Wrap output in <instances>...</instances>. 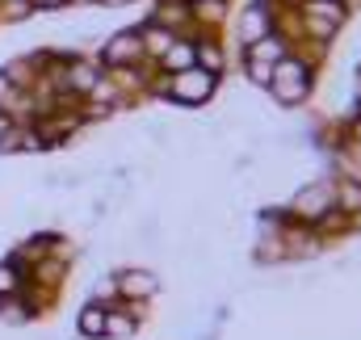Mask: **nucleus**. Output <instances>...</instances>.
Returning a JSON list of instances; mask_svg holds the SVG:
<instances>
[{
    "label": "nucleus",
    "mask_w": 361,
    "mask_h": 340,
    "mask_svg": "<svg viewBox=\"0 0 361 340\" xmlns=\"http://www.w3.org/2000/svg\"><path fill=\"white\" fill-rule=\"evenodd\" d=\"M169 92L177 97L180 105H197V101H206V97L214 92V72H206V68H185V72H177V76L169 80Z\"/></svg>",
    "instance_id": "f257e3e1"
},
{
    "label": "nucleus",
    "mask_w": 361,
    "mask_h": 340,
    "mask_svg": "<svg viewBox=\"0 0 361 340\" xmlns=\"http://www.w3.org/2000/svg\"><path fill=\"white\" fill-rule=\"evenodd\" d=\"M269 88H273V97L277 101H298L302 92H307V68L302 63H294V59H281L277 68H273V76H269Z\"/></svg>",
    "instance_id": "f03ea898"
},
{
    "label": "nucleus",
    "mask_w": 361,
    "mask_h": 340,
    "mask_svg": "<svg viewBox=\"0 0 361 340\" xmlns=\"http://www.w3.org/2000/svg\"><path fill=\"white\" fill-rule=\"evenodd\" d=\"M265 25H269L265 4H248L244 17H240V38H244V42H257V38H265Z\"/></svg>",
    "instance_id": "7ed1b4c3"
},
{
    "label": "nucleus",
    "mask_w": 361,
    "mask_h": 340,
    "mask_svg": "<svg viewBox=\"0 0 361 340\" xmlns=\"http://www.w3.org/2000/svg\"><path fill=\"white\" fill-rule=\"evenodd\" d=\"M139 51H143V38H139V34H118V38H109L105 59H109V63H126V59H135Z\"/></svg>",
    "instance_id": "20e7f679"
},
{
    "label": "nucleus",
    "mask_w": 361,
    "mask_h": 340,
    "mask_svg": "<svg viewBox=\"0 0 361 340\" xmlns=\"http://www.w3.org/2000/svg\"><path fill=\"white\" fill-rule=\"evenodd\" d=\"M328 202H332V193H328V189H311V193H298L294 210H298L302 219H319V214L328 210Z\"/></svg>",
    "instance_id": "39448f33"
},
{
    "label": "nucleus",
    "mask_w": 361,
    "mask_h": 340,
    "mask_svg": "<svg viewBox=\"0 0 361 340\" xmlns=\"http://www.w3.org/2000/svg\"><path fill=\"white\" fill-rule=\"evenodd\" d=\"M281 55H286V47L277 42V38H257V42H248V59L252 63H281Z\"/></svg>",
    "instance_id": "423d86ee"
},
{
    "label": "nucleus",
    "mask_w": 361,
    "mask_h": 340,
    "mask_svg": "<svg viewBox=\"0 0 361 340\" xmlns=\"http://www.w3.org/2000/svg\"><path fill=\"white\" fill-rule=\"evenodd\" d=\"M122 290H126L130 298H147V294L156 290V277H152V273H130V277H122Z\"/></svg>",
    "instance_id": "0eeeda50"
},
{
    "label": "nucleus",
    "mask_w": 361,
    "mask_h": 340,
    "mask_svg": "<svg viewBox=\"0 0 361 340\" xmlns=\"http://www.w3.org/2000/svg\"><path fill=\"white\" fill-rule=\"evenodd\" d=\"M105 315H109V311L89 307V311L80 315V332H85V336H101V332H105Z\"/></svg>",
    "instance_id": "6e6552de"
},
{
    "label": "nucleus",
    "mask_w": 361,
    "mask_h": 340,
    "mask_svg": "<svg viewBox=\"0 0 361 340\" xmlns=\"http://www.w3.org/2000/svg\"><path fill=\"white\" fill-rule=\"evenodd\" d=\"M193 59H202V63H206V72H219V68H223V51H219L214 42H202V47L193 51Z\"/></svg>",
    "instance_id": "1a4fd4ad"
},
{
    "label": "nucleus",
    "mask_w": 361,
    "mask_h": 340,
    "mask_svg": "<svg viewBox=\"0 0 361 340\" xmlns=\"http://www.w3.org/2000/svg\"><path fill=\"white\" fill-rule=\"evenodd\" d=\"M164 63H169V68H177V72L193 68V47H177V51L169 47V51H164Z\"/></svg>",
    "instance_id": "9d476101"
},
{
    "label": "nucleus",
    "mask_w": 361,
    "mask_h": 340,
    "mask_svg": "<svg viewBox=\"0 0 361 340\" xmlns=\"http://www.w3.org/2000/svg\"><path fill=\"white\" fill-rule=\"evenodd\" d=\"M17 290H21V277H17V269H13V265H0V294H4V298H13Z\"/></svg>",
    "instance_id": "9b49d317"
},
{
    "label": "nucleus",
    "mask_w": 361,
    "mask_h": 340,
    "mask_svg": "<svg viewBox=\"0 0 361 340\" xmlns=\"http://www.w3.org/2000/svg\"><path fill=\"white\" fill-rule=\"evenodd\" d=\"M68 85H76V88H92V85H97V72H92V68H85V63H80V68H76V72L68 76Z\"/></svg>",
    "instance_id": "f8f14e48"
},
{
    "label": "nucleus",
    "mask_w": 361,
    "mask_h": 340,
    "mask_svg": "<svg viewBox=\"0 0 361 340\" xmlns=\"http://www.w3.org/2000/svg\"><path fill=\"white\" fill-rule=\"evenodd\" d=\"M169 42H173V34H164V30H156V25L147 30V47H152V51H169Z\"/></svg>",
    "instance_id": "ddd939ff"
},
{
    "label": "nucleus",
    "mask_w": 361,
    "mask_h": 340,
    "mask_svg": "<svg viewBox=\"0 0 361 340\" xmlns=\"http://www.w3.org/2000/svg\"><path fill=\"white\" fill-rule=\"evenodd\" d=\"M341 198H345V210H361V189L357 185H345Z\"/></svg>",
    "instance_id": "4468645a"
},
{
    "label": "nucleus",
    "mask_w": 361,
    "mask_h": 340,
    "mask_svg": "<svg viewBox=\"0 0 361 340\" xmlns=\"http://www.w3.org/2000/svg\"><path fill=\"white\" fill-rule=\"evenodd\" d=\"M8 97H13V80L0 72V101H8Z\"/></svg>",
    "instance_id": "2eb2a0df"
},
{
    "label": "nucleus",
    "mask_w": 361,
    "mask_h": 340,
    "mask_svg": "<svg viewBox=\"0 0 361 340\" xmlns=\"http://www.w3.org/2000/svg\"><path fill=\"white\" fill-rule=\"evenodd\" d=\"M42 4H55V0H42Z\"/></svg>",
    "instance_id": "dca6fc26"
},
{
    "label": "nucleus",
    "mask_w": 361,
    "mask_h": 340,
    "mask_svg": "<svg viewBox=\"0 0 361 340\" xmlns=\"http://www.w3.org/2000/svg\"><path fill=\"white\" fill-rule=\"evenodd\" d=\"M357 135H361V122H357Z\"/></svg>",
    "instance_id": "f3484780"
}]
</instances>
